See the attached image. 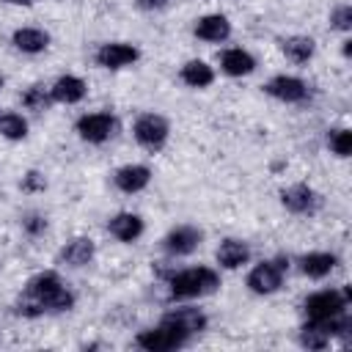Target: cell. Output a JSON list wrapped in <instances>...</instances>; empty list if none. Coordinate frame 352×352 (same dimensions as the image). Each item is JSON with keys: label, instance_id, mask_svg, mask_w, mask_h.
I'll list each match as a JSON object with an SVG mask.
<instances>
[{"label": "cell", "instance_id": "8fae6325", "mask_svg": "<svg viewBox=\"0 0 352 352\" xmlns=\"http://www.w3.org/2000/svg\"><path fill=\"white\" fill-rule=\"evenodd\" d=\"M138 47L135 44H126V41H107L96 50V63L102 69H124L129 63L138 60Z\"/></svg>", "mask_w": 352, "mask_h": 352}, {"label": "cell", "instance_id": "ac0fdd59", "mask_svg": "<svg viewBox=\"0 0 352 352\" xmlns=\"http://www.w3.org/2000/svg\"><path fill=\"white\" fill-rule=\"evenodd\" d=\"M220 69L228 77H248L256 69V58L242 47H231V50H226L220 55Z\"/></svg>", "mask_w": 352, "mask_h": 352}, {"label": "cell", "instance_id": "83f0119b", "mask_svg": "<svg viewBox=\"0 0 352 352\" xmlns=\"http://www.w3.org/2000/svg\"><path fill=\"white\" fill-rule=\"evenodd\" d=\"M22 228H25L30 236H38V234L47 231V217L38 214V212H28V214L22 217Z\"/></svg>", "mask_w": 352, "mask_h": 352}, {"label": "cell", "instance_id": "30bf717a", "mask_svg": "<svg viewBox=\"0 0 352 352\" xmlns=\"http://www.w3.org/2000/svg\"><path fill=\"white\" fill-rule=\"evenodd\" d=\"M264 91H267L270 96L280 99V102H289V104H297V102H305V99H308V85H305V80H300V77H294V74H278V77H272V80L264 85Z\"/></svg>", "mask_w": 352, "mask_h": 352}, {"label": "cell", "instance_id": "f1b7e54d", "mask_svg": "<svg viewBox=\"0 0 352 352\" xmlns=\"http://www.w3.org/2000/svg\"><path fill=\"white\" fill-rule=\"evenodd\" d=\"M47 187V179L38 173V170H30L25 179H22V190H28V192H36V190H44Z\"/></svg>", "mask_w": 352, "mask_h": 352}, {"label": "cell", "instance_id": "ba28073f", "mask_svg": "<svg viewBox=\"0 0 352 352\" xmlns=\"http://www.w3.org/2000/svg\"><path fill=\"white\" fill-rule=\"evenodd\" d=\"M280 204L294 214H314L322 204L319 192L308 184H289L280 190Z\"/></svg>", "mask_w": 352, "mask_h": 352}, {"label": "cell", "instance_id": "52a82bcc", "mask_svg": "<svg viewBox=\"0 0 352 352\" xmlns=\"http://www.w3.org/2000/svg\"><path fill=\"white\" fill-rule=\"evenodd\" d=\"M116 126H118V124H116L113 113H85V116H80L77 124H74L77 135H80L82 140H88V143H104L107 138L116 135Z\"/></svg>", "mask_w": 352, "mask_h": 352}, {"label": "cell", "instance_id": "7a4b0ae2", "mask_svg": "<svg viewBox=\"0 0 352 352\" xmlns=\"http://www.w3.org/2000/svg\"><path fill=\"white\" fill-rule=\"evenodd\" d=\"M168 286H170V297H179V300L204 297L220 286V275L212 267H190V270L170 275Z\"/></svg>", "mask_w": 352, "mask_h": 352}, {"label": "cell", "instance_id": "3957f363", "mask_svg": "<svg viewBox=\"0 0 352 352\" xmlns=\"http://www.w3.org/2000/svg\"><path fill=\"white\" fill-rule=\"evenodd\" d=\"M349 302H352V289L349 286H344V289H322V292H314V294L305 297L302 311H305L308 319H327V316L344 314Z\"/></svg>", "mask_w": 352, "mask_h": 352}, {"label": "cell", "instance_id": "d6986e66", "mask_svg": "<svg viewBox=\"0 0 352 352\" xmlns=\"http://www.w3.org/2000/svg\"><path fill=\"white\" fill-rule=\"evenodd\" d=\"M214 256H217V264L223 270H239L242 264L250 261V248L242 239H223Z\"/></svg>", "mask_w": 352, "mask_h": 352}, {"label": "cell", "instance_id": "f546056e", "mask_svg": "<svg viewBox=\"0 0 352 352\" xmlns=\"http://www.w3.org/2000/svg\"><path fill=\"white\" fill-rule=\"evenodd\" d=\"M168 3L170 0H135V6L140 11H162V8H168Z\"/></svg>", "mask_w": 352, "mask_h": 352}, {"label": "cell", "instance_id": "6da1fadb", "mask_svg": "<svg viewBox=\"0 0 352 352\" xmlns=\"http://www.w3.org/2000/svg\"><path fill=\"white\" fill-rule=\"evenodd\" d=\"M74 305V294L58 278V272H38L28 280L25 297L16 302V311L25 316H41L47 311H69Z\"/></svg>", "mask_w": 352, "mask_h": 352}, {"label": "cell", "instance_id": "277c9868", "mask_svg": "<svg viewBox=\"0 0 352 352\" xmlns=\"http://www.w3.org/2000/svg\"><path fill=\"white\" fill-rule=\"evenodd\" d=\"M190 338H192L190 333H184V330H179L176 324H170L168 319H162L157 327H148V330L138 333L135 344H138L140 349H146V352H170V349L184 346Z\"/></svg>", "mask_w": 352, "mask_h": 352}, {"label": "cell", "instance_id": "9a60e30c", "mask_svg": "<svg viewBox=\"0 0 352 352\" xmlns=\"http://www.w3.org/2000/svg\"><path fill=\"white\" fill-rule=\"evenodd\" d=\"M94 253H96L94 239L91 236H77V239H72V242H66L60 248L58 261L66 264V267H85V264H91Z\"/></svg>", "mask_w": 352, "mask_h": 352}, {"label": "cell", "instance_id": "7402d4cb", "mask_svg": "<svg viewBox=\"0 0 352 352\" xmlns=\"http://www.w3.org/2000/svg\"><path fill=\"white\" fill-rule=\"evenodd\" d=\"M179 77H182V82L190 85V88H206V85L214 82V69H212L206 60L192 58V60H187V63L182 66Z\"/></svg>", "mask_w": 352, "mask_h": 352}, {"label": "cell", "instance_id": "8992f818", "mask_svg": "<svg viewBox=\"0 0 352 352\" xmlns=\"http://www.w3.org/2000/svg\"><path fill=\"white\" fill-rule=\"evenodd\" d=\"M132 132H135V140H138L143 148L157 151V148L165 146L170 126H168V121H165L162 116H157V113H143V116L135 121Z\"/></svg>", "mask_w": 352, "mask_h": 352}, {"label": "cell", "instance_id": "484cf974", "mask_svg": "<svg viewBox=\"0 0 352 352\" xmlns=\"http://www.w3.org/2000/svg\"><path fill=\"white\" fill-rule=\"evenodd\" d=\"M327 146H330V151L336 157H349V151H352V132L349 129H333L327 135Z\"/></svg>", "mask_w": 352, "mask_h": 352}, {"label": "cell", "instance_id": "2e32d148", "mask_svg": "<svg viewBox=\"0 0 352 352\" xmlns=\"http://www.w3.org/2000/svg\"><path fill=\"white\" fill-rule=\"evenodd\" d=\"M143 217L140 214H135V212H118V214H113L110 217V223H107V231L118 239V242H135L140 234H143Z\"/></svg>", "mask_w": 352, "mask_h": 352}, {"label": "cell", "instance_id": "cb8c5ba5", "mask_svg": "<svg viewBox=\"0 0 352 352\" xmlns=\"http://www.w3.org/2000/svg\"><path fill=\"white\" fill-rule=\"evenodd\" d=\"M0 135L6 140H25L28 138V121L19 116V113H0Z\"/></svg>", "mask_w": 352, "mask_h": 352}, {"label": "cell", "instance_id": "44dd1931", "mask_svg": "<svg viewBox=\"0 0 352 352\" xmlns=\"http://www.w3.org/2000/svg\"><path fill=\"white\" fill-rule=\"evenodd\" d=\"M336 264H338V258H336L333 253L316 250V253H305V256L300 258V272H302L305 278L319 280V278H327V275L336 270Z\"/></svg>", "mask_w": 352, "mask_h": 352}, {"label": "cell", "instance_id": "5bb4252c", "mask_svg": "<svg viewBox=\"0 0 352 352\" xmlns=\"http://www.w3.org/2000/svg\"><path fill=\"white\" fill-rule=\"evenodd\" d=\"M88 85L85 80H80L77 74H60L52 85H50V94H52V102H60V104H77L82 96H85Z\"/></svg>", "mask_w": 352, "mask_h": 352}, {"label": "cell", "instance_id": "4dcf8cb0", "mask_svg": "<svg viewBox=\"0 0 352 352\" xmlns=\"http://www.w3.org/2000/svg\"><path fill=\"white\" fill-rule=\"evenodd\" d=\"M3 3H14V6H30L33 0H3Z\"/></svg>", "mask_w": 352, "mask_h": 352}, {"label": "cell", "instance_id": "4316f807", "mask_svg": "<svg viewBox=\"0 0 352 352\" xmlns=\"http://www.w3.org/2000/svg\"><path fill=\"white\" fill-rule=\"evenodd\" d=\"M330 28L333 30H349L352 28V6H336L330 11Z\"/></svg>", "mask_w": 352, "mask_h": 352}, {"label": "cell", "instance_id": "ffe728a7", "mask_svg": "<svg viewBox=\"0 0 352 352\" xmlns=\"http://www.w3.org/2000/svg\"><path fill=\"white\" fill-rule=\"evenodd\" d=\"M162 319H168L170 324H176L179 330H184V333H190V336L206 330V314H204L201 308H192V305H182V308H176V311H168Z\"/></svg>", "mask_w": 352, "mask_h": 352}, {"label": "cell", "instance_id": "9c48e42d", "mask_svg": "<svg viewBox=\"0 0 352 352\" xmlns=\"http://www.w3.org/2000/svg\"><path fill=\"white\" fill-rule=\"evenodd\" d=\"M201 239H204L201 228H195V226H176V228H170L165 234L162 248L170 256H190V253H195L201 248Z\"/></svg>", "mask_w": 352, "mask_h": 352}, {"label": "cell", "instance_id": "d4e9b609", "mask_svg": "<svg viewBox=\"0 0 352 352\" xmlns=\"http://www.w3.org/2000/svg\"><path fill=\"white\" fill-rule=\"evenodd\" d=\"M22 104L28 107V110H33V113H44L50 104H52V94H50V88H44V85H30L25 94H22Z\"/></svg>", "mask_w": 352, "mask_h": 352}, {"label": "cell", "instance_id": "4fadbf2b", "mask_svg": "<svg viewBox=\"0 0 352 352\" xmlns=\"http://www.w3.org/2000/svg\"><path fill=\"white\" fill-rule=\"evenodd\" d=\"M192 30H195V36L201 41L217 44V41H226L231 36V22L223 14H204L201 19H195V28Z\"/></svg>", "mask_w": 352, "mask_h": 352}, {"label": "cell", "instance_id": "7c38bea8", "mask_svg": "<svg viewBox=\"0 0 352 352\" xmlns=\"http://www.w3.org/2000/svg\"><path fill=\"white\" fill-rule=\"evenodd\" d=\"M151 182V170L140 162H129V165H121L116 173H113V184L121 190V192H140L146 190Z\"/></svg>", "mask_w": 352, "mask_h": 352}, {"label": "cell", "instance_id": "1f68e13d", "mask_svg": "<svg viewBox=\"0 0 352 352\" xmlns=\"http://www.w3.org/2000/svg\"><path fill=\"white\" fill-rule=\"evenodd\" d=\"M349 52H352V41H349V38H346V41H344V55H346V58H349Z\"/></svg>", "mask_w": 352, "mask_h": 352}, {"label": "cell", "instance_id": "e0dca14e", "mask_svg": "<svg viewBox=\"0 0 352 352\" xmlns=\"http://www.w3.org/2000/svg\"><path fill=\"white\" fill-rule=\"evenodd\" d=\"M11 44L25 55H38L50 47V33L41 28H16L11 36Z\"/></svg>", "mask_w": 352, "mask_h": 352}, {"label": "cell", "instance_id": "5b68a950", "mask_svg": "<svg viewBox=\"0 0 352 352\" xmlns=\"http://www.w3.org/2000/svg\"><path fill=\"white\" fill-rule=\"evenodd\" d=\"M286 267H289L286 261H275V258L256 264V267L248 272V289H250L253 294H261V297L275 294V292L280 289V283H283Z\"/></svg>", "mask_w": 352, "mask_h": 352}, {"label": "cell", "instance_id": "d6a6232c", "mask_svg": "<svg viewBox=\"0 0 352 352\" xmlns=\"http://www.w3.org/2000/svg\"><path fill=\"white\" fill-rule=\"evenodd\" d=\"M3 82H6V80H3V74H0V88H3Z\"/></svg>", "mask_w": 352, "mask_h": 352}, {"label": "cell", "instance_id": "603a6c76", "mask_svg": "<svg viewBox=\"0 0 352 352\" xmlns=\"http://www.w3.org/2000/svg\"><path fill=\"white\" fill-rule=\"evenodd\" d=\"M280 50H283V55H286L289 60H294V63H308V60L314 58L316 44H314L311 36H286V38H280Z\"/></svg>", "mask_w": 352, "mask_h": 352}]
</instances>
